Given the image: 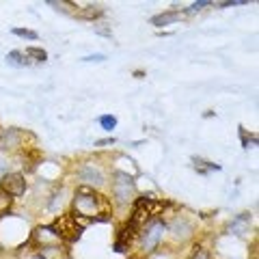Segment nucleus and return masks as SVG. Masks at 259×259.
<instances>
[{
	"label": "nucleus",
	"mask_w": 259,
	"mask_h": 259,
	"mask_svg": "<svg viewBox=\"0 0 259 259\" xmlns=\"http://www.w3.org/2000/svg\"><path fill=\"white\" fill-rule=\"evenodd\" d=\"M171 229L175 231V236H177V238H184V240L188 238V236H190V231H192V229H190V225L186 223V221H175Z\"/></svg>",
	"instance_id": "11"
},
{
	"label": "nucleus",
	"mask_w": 259,
	"mask_h": 259,
	"mask_svg": "<svg viewBox=\"0 0 259 259\" xmlns=\"http://www.w3.org/2000/svg\"><path fill=\"white\" fill-rule=\"evenodd\" d=\"M37 257L39 259H71V253H69V248L65 244H61V242H54V244L39 246Z\"/></svg>",
	"instance_id": "6"
},
{
	"label": "nucleus",
	"mask_w": 259,
	"mask_h": 259,
	"mask_svg": "<svg viewBox=\"0 0 259 259\" xmlns=\"http://www.w3.org/2000/svg\"><path fill=\"white\" fill-rule=\"evenodd\" d=\"M162 236H164V223L160 218H151L141 233V248L145 253H153L158 248Z\"/></svg>",
	"instance_id": "4"
},
{
	"label": "nucleus",
	"mask_w": 259,
	"mask_h": 259,
	"mask_svg": "<svg viewBox=\"0 0 259 259\" xmlns=\"http://www.w3.org/2000/svg\"><path fill=\"white\" fill-rule=\"evenodd\" d=\"M35 59V61H46L48 59V54L46 50H41V48H26V59Z\"/></svg>",
	"instance_id": "14"
},
{
	"label": "nucleus",
	"mask_w": 259,
	"mask_h": 259,
	"mask_svg": "<svg viewBox=\"0 0 259 259\" xmlns=\"http://www.w3.org/2000/svg\"><path fill=\"white\" fill-rule=\"evenodd\" d=\"M0 190H5L9 197H22L26 192V180L22 173H5L0 177Z\"/></svg>",
	"instance_id": "5"
},
{
	"label": "nucleus",
	"mask_w": 259,
	"mask_h": 259,
	"mask_svg": "<svg viewBox=\"0 0 259 259\" xmlns=\"http://www.w3.org/2000/svg\"><path fill=\"white\" fill-rule=\"evenodd\" d=\"M132 259H134V257H132Z\"/></svg>",
	"instance_id": "20"
},
{
	"label": "nucleus",
	"mask_w": 259,
	"mask_h": 259,
	"mask_svg": "<svg viewBox=\"0 0 259 259\" xmlns=\"http://www.w3.org/2000/svg\"><path fill=\"white\" fill-rule=\"evenodd\" d=\"M112 197H115L117 205H130L136 197V184L134 177H130L127 173L117 171L112 177Z\"/></svg>",
	"instance_id": "3"
},
{
	"label": "nucleus",
	"mask_w": 259,
	"mask_h": 259,
	"mask_svg": "<svg viewBox=\"0 0 259 259\" xmlns=\"http://www.w3.org/2000/svg\"><path fill=\"white\" fill-rule=\"evenodd\" d=\"M13 205V197H9L5 190H0V216H5Z\"/></svg>",
	"instance_id": "12"
},
{
	"label": "nucleus",
	"mask_w": 259,
	"mask_h": 259,
	"mask_svg": "<svg viewBox=\"0 0 259 259\" xmlns=\"http://www.w3.org/2000/svg\"><path fill=\"white\" fill-rule=\"evenodd\" d=\"M80 18H84V20H93V18H100V15H104V9L102 7H97V5H89L84 7L82 11H78Z\"/></svg>",
	"instance_id": "9"
},
{
	"label": "nucleus",
	"mask_w": 259,
	"mask_h": 259,
	"mask_svg": "<svg viewBox=\"0 0 259 259\" xmlns=\"http://www.w3.org/2000/svg\"><path fill=\"white\" fill-rule=\"evenodd\" d=\"M112 143H115V139H106V141H97L95 145H112Z\"/></svg>",
	"instance_id": "19"
},
{
	"label": "nucleus",
	"mask_w": 259,
	"mask_h": 259,
	"mask_svg": "<svg viewBox=\"0 0 259 259\" xmlns=\"http://www.w3.org/2000/svg\"><path fill=\"white\" fill-rule=\"evenodd\" d=\"M50 229L54 231V236L59 238V240L76 242L80 236H82L84 223H78V218H76L74 214H65V216H61V218H56Z\"/></svg>",
	"instance_id": "2"
},
{
	"label": "nucleus",
	"mask_w": 259,
	"mask_h": 259,
	"mask_svg": "<svg viewBox=\"0 0 259 259\" xmlns=\"http://www.w3.org/2000/svg\"><path fill=\"white\" fill-rule=\"evenodd\" d=\"M184 18L182 11H166V13H160V15H153L151 24L153 26H168V24H175Z\"/></svg>",
	"instance_id": "8"
},
{
	"label": "nucleus",
	"mask_w": 259,
	"mask_h": 259,
	"mask_svg": "<svg viewBox=\"0 0 259 259\" xmlns=\"http://www.w3.org/2000/svg\"><path fill=\"white\" fill-rule=\"evenodd\" d=\"M78 177H80V182H84L89 186H97V188L104 184V173L100 171V168H95L93 164H82L80 166Z\"/></svg>",
	"instance_id": "7"
},
{
	"label": "nucleus",
	"mask_w": 259,
	"mask_h": 259,
	"mask_svg": "<svg viewBox=\"0 0 259 259\" xmlns=\"http://www.w3.org/2000/svg\"><path fill=\"white\" fill-rule=\"evenodd\" d=\"M7 61H9L11 65H15V67H26V65H28L26 54H24V52H18V50L7 54Z\"/></svg>",
	"instance_id": "10"
},
{
	"label": "nucleus",
	"mask_w": 259,
	"mask_h": 259,
	"mask_svg": "<svg viewBox=\"0 0 259 259\" xmlns=\"http://www.w3.org/2000/svg\"><path fill=\"white\" fill-rule=\"evenodd\" d=\"M190 259H209V253H207V250L205 248H194V253L190 255Z\"/></svg>",
	"instance_id": "16"
},
{
	"label": "nucleus",
	"mask_w": 259,
	"mask_h": 259,
	"mask_svg": "<svg viewBox=\"0 0 259 259\" xmlns=\"http://www.w3.org/2000/svg\"><path fill=\"white\" fill-rule=\"evenodd\" d=\"M209 5H212V3H207V0H201V3H194L186 13H197L199 9H203V7H209Z\"/></svg>",
	"instance_id": "17"
},
{
	"label": "nucleus",
	"mask_w": 259,
	"mask_h": 259,
	"mask_svg": "<svg viewBox=\"0 0 259 259\" xmlns=\"http://www.w3.org/2000/svg\"><path fill=\"white\" fill-rule=\"evenodd\" d=\"M97 121H100V125H102L104 130H106V132H110V130H115V125H117V119L112 117V115H102Z\"/></svg>",
	"instance_id": "13"
},
{
	"label": "nucleus",
	"mask_w": 259,
	"mask_h": 259,
	"mask_svg": "<svg viewBox=\"0 0 259 259\" xmlns=\"http://www.w3.org/2000/svg\"><path fill=\"white\" fill-rule=\"evenodd\" d=\"M13 35L24 37V39H32V41H35V39L39 37L35 30H28V28H13Z\"/></svg>",
	"instance_id": "15"
},
{
	"label": "nucleus",
	"mask_w": 259,
	"mask_h": 259,
	"mask_svg": "<svg viewBox=\"0 0 259 259\" xmlns=\"http://www.w3.org/2000/svg\"><path fill=\"white\" fill-rule=\"evenodd\" d=\"M82 61L84 63H102V61H106V56L104 54H93V56H84Z\"/></svg>",
	"instance_id": "18"
},
{
	"label": "nucleus",
	"mask_w": 259,
	"mask_h": 259,
	"mask_svg": "<svg viewBox=\"0 0 259 259\" xmlns=\"http://www.w3.org/2000/svg\"><path fill=\"white\" fill-rule=\"evenodd\" d=\"M74 216L87 221H108L110 214V203L108 199H104L102 194H97L89 186H78L76 197H74Z\"/></svg>",
	"instance_id": "1"
}]
</instances>
